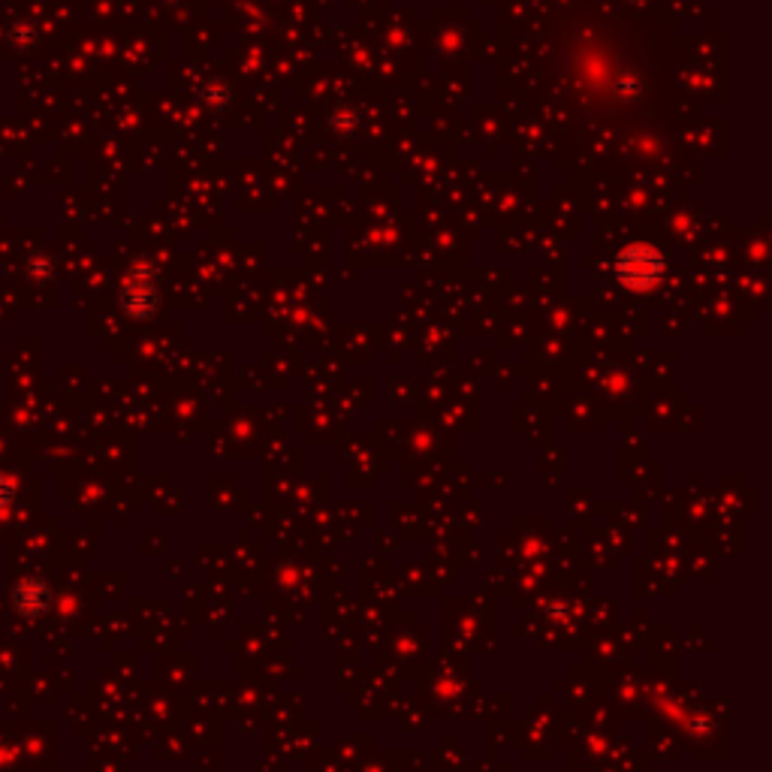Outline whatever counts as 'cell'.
I'll return each instance as SVG.
<instances>
[{"label": "cell", "mask_w": 772, "mask_h": 772, "mask_svg": "<svg viewBox=\"0 0 772 772\" xmlns=\"http://www.w3.org/2000/svg\"><path fill=\"white\" fill-rule=\"evenodd\" d=\"M10 495H13V489H10V483L0 477V504H7L10 501Z\"/></svg>", "instance_id": "6da1fadb"}]
</instances>
